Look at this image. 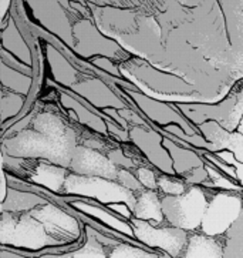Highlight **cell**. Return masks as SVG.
Wrapping results in <instances>:
<instances>
[{
  "instance_id": "cell-1",
  "label": "cell",
  "mask_w": 243,
  "mask_h": 258,
  "mask_svg": "<svg viewBox=\"0 0 243 258\" xmlns=\"http://www.w3.org/2000/svg\"><path fill=\"white\" fill-rule=\"evenodd\" d=\"M94 23L131 56L181 76L218 103L243 80V0H152L147 8L92 5Z\"/></svg>"
},
{
  "instance_id": "cell-2",
  "label": "cell",
  "mask_w": 243,
  "mask_h": 258,
  "mask_svg": "<svg viewBox=\"0 0 243 258\" xmlns=\"http://www.w3.org/2000/svg\"><path fill=\"white\" fill-rule=\"evenodd\" d=\"M210 143L212 151L229 150L243 163V80L218 103H172Z\"/></svg>"
},
{
  "instance_id": "cell-3",
  "label": "cell",
  "mask_w": 243,
  "mask_h": 258,
  "mask_svg": "<svg viewBox=\"0 0 243 258\" xmlns=\"http://www.w3.org/2000/svg\"><path fill=\"white\" fill-rule=\"evenodd\" d=\"M77 134L51 111H32L23 130L9 134L2 143L5 156L23 160H46L68 168L77 147Z\"/></svg>"
},
{
  "instance_id": "cell-4",
  "label": "cell",
  "mask_w": 243,
  "mask_h": 258,
  "mask_svg": "<svg viewBox=\"0 0 243 258\" xmlns=\"http://www.w3.org/2000/svg\"><path fill=\"white\" fill-rule=\"evenodd\" d=\"M121 76L144 94L162 101L205 103L201 93L181 76L161 70L144 58L130 56L118 63Z\"/></svg>"
},
{
  "instance_id": "cell-5",
  "label": "cell",
  "mask_w": 243,
  "mask_h": 258,
  "mask_svg": "<svg viewBox=\"0 0 243 258\" xmlns=\"http://www.w3.org/2000/svg\"><path fill=\"white\" fill-rule=\"evenodd\" d=\"M0 245L23 248L30 255L59 247L40 220L27 211H0Z\"/></svg>"
},
{
  "instance_id": "cell-6",
  "label": "cell",
  "mask_w": 243,
  "mask_h": 258,
  "mask_svg": "<svg viewBox=\"0 0 243 258\" xmlns=\"http://www.w3.org/2000/svg\"><path fill=\"white\" fill-rule=\"evenodd\" d=\"M206 204L208 188L202 185H188L178 196H161L165 223L188 233L199 230Z\"/></svg>"
},
{
  "instance_id": "cell-7",
  "label": "cell",
  "mask_w": 243,
  "mask_h": 258,
  "mask_svg": "<svg viewBox=\"0 0 243 258\" xmlns=\"http://www.w3.org/2000/svg\"><path fill=\"white\" fill-rule=\"evenodd\" d=\"M61 192L81 199L97 200L102 206L109 203H127L133 210L135 204V192L126 188L117 180L97 175H81L68 171Z\"/></svg>"
},
{
  "instance_id": "cell-8",
  "label": "cell",
  "mask_w": 243,
  "mask_h": 258,
  "mask_svg": "<svg viewBox=\"0 0 243 258\" xmlns=\"http://www.w3.org/2000/svg\"><path fill=\"white\" fill-rule=\"evenodd\" d=\"M130 224L134 231V238L145 247L161 252L164 257H181L188 240V231L167 223L160 225L150 221L131 218Z\"/></svg>"
},
{
  "instance_id": "cell-9",
  "label": "cell",
  "mask_w": 243,
  "mask_h": 258,
  "mask_svg": "<svg viewBox=\"0 0 243 258\" xmlns=\"http://www.w3.org/2000/svg\"><path fill=\"white\" fill-rule=\"evenodd\" d=\"M242 204L243 191L208 188V204L202 217L199 231L209 235H223L239 216Z\"/></svg>"
},
{
  "instance_id": "cell-10",
  "label": "cell",
  "mask_w": 243,
  "mask_h": 258,
  "mask_svg": "<svg viewBox=\"0 0 243 258\" xmlns=\"http://www.w3.org/2000/svg\"><path fill=\"white\" fill-rule=\"evenodd\" d=\"M71 49L84 58H91L92 56H107L119 63L131 56L114 39L101 33L100 29L90 19L78 20L71 27Z\"/></svg>"
},
{
  "instance_id": "cell-11",
  "label": "cell",
  "mask_w": 243,
  "mask_h": 258,
  "mask_svg": "<svg viewBox=\"0 0 243 258\" xmlns=\"http://www.w3.org/2000/svg\"><path fill=\"white\" fill-rule=\"evenodd\" d=\"M121 96L126 97V101L135 108L138 113H141L148 123L152 127H164V125L178 124L179 127L184 128L185 133L188 134H196L198 130L193 124H191L186 118H185L176 107L169 103V101H162L158 99H152L150 96L144 94L140 90H134V89H127L123 87L121 89Z\"/></svg>"
},
{
  "instance_id": "cell-12",
  "label": "cell",
  "mask_w": 243,
  "mask_h": 258,
  "mask_svg": "<svg viewBox=\"0 0 243 258\" xmlns=\"http://www.w3.org/2000/svg\"><path fill=\"white\" fill-rule=\"evenodd\" d=\"M130 143H133L141 151L144 158L164 174H174L172 160L168 150L164 147V134L152 125H130L128 127Z\"/></svg>"
},
{
  "instance_id": "cell-13",
  "label": "cell",
  "mask_w": 243,
  "mask_h": 258,
  "mask_svg": "<svg viewBox=\"0 0 243 258\" xmlns=\"http://www.w3.org/2000/svg\"><path fill=\"white\" fill-rule=\"evenodd\" d=\"M68 170L81 175H97L109 180H117L118 167L111 161L108 156L100 150L88 147L85 144L77 146L73 153Z\"/></svg>"
},
{
  "instance_id": "cell-14",
  "label": "cell",
  "mask_w": 243,
  "mask_h": 258,
  "mask_svg": "<svg viewBox=\"0 0 243 258\" xmlns=\"http://www.w3.org/2000/svg\"><path fill=\"white\" fill-rule=\"evenodd\" d=\"M70 90L81 96L91 106L101 108V110L107 107H131L126 100H123L118 94L109 89V86H107L100 79H84V80L78 79L76 83L70 87Z\"/></svg>"
},
{
  "instance_id": "cell-15",
  "label": "cell",
  "mask_w": 243,
  "mask_h": 258,
  "mask_svg": "<svg viewBox=\"0 0 243 258\" xmlns=\"http://www.w3.org/2000/svg\"><path fill=\"white\" fill-rule=\"evenodd\" d=\"M181 257H225V237L209 235L199 230L191 231L188 233V240Z\"/></svg>"
},
{
  "instance_id": "cell-16",
  "label": "cell",
  "mask_w": 243,
  "mask_h": 258,
  "mask_svg": "<svg viewBox=\"0 0 243 258\" xmlns=\"http://www.w3.org/2000/svg\"><path fill=\"white\" fill-rule=\"evenodd\" d=\"M164 147L167 149L169 156H171L172 167H174L175 175H178V177H182L195 167L205 164V158L202 157V150L181 146V144H178L165 136H164Z\"/></svg>"
},
{
  "instance_id": "cell-17",
  "label": "cell",
  "mask_w": 243,
  "mask_h": 258,
  "mask_svg": "<svg viewBox=\"0 0 243 258\" xmlns=\"http://www.w3.org/2000/svg\"><path fill=\"white\" fill-rule=\"evenodd\" d=\"M70 207L80 210L81 213H85V214H88V216L94 217L95 220L104 223V224L107 225L108 228H111V230H115L118 233L126 234L128 237L134 238V231H133V227L130 224V221H128V220H124L123 217L114 216V214L111 213V210L104 208V206H102V207H100V206H94V204H91L88 200L83 199V200L71 201V203H70Z\"/></svg>"
},
{
  "instance_id": "cell-18",
  "label": "cell",
  "mask_w": 243,
  "mask_h": 258,
  "mask_svg": "<svg viewBox=\"0 0 243 258\" xmlns=\"http://www.w3.org/2000/svg\"><path fill=\"white\" fill-rule=\"evenodd\" d=\"M133 217L150 221L154 225L165 223L162 206H161V194L158 192V190H147L145 188L135 196Z\"/></svg>"
},
{
  "instance_id": "cell-19",
  "label": "cell",
  "mask_w": 243,
  "mask_h": 258,
  "mask_svg": "<svg viewBox=\"0 0 243 258\" xmlns=\"http://www.w3.org/2000/svg\"><path fill=\"white\" fill-rule=\"evenodd\" d=\"M68 168L42 160L32 168L30 180L54 192H61L68 174Z\"/></svg>"
},
{
  "instance_id": "cell-20",
  "label": "cell",
  "mask_w": 243,
  "mask_h": 258,
  "mask_svg": "<svg viewBox=\"0 0 243 258\" xmlns=\"http://www.w3.org/2000/svg\"><path fill=\"white\" fill-rule=\"evenodd\" d=\"M60 100L61 104L67 110H71L78 118V121L81 124L87 125L88 128H91L92 132L98 134H104L108 136V130H107V121L104 118H101L97 113L90 111L88 108L85 107L84 104H81L80 101L77 100L76 97H73L68 93H61L60 94Z\"/></svg>"
},
{
  "instance_id": "cell-21",
  "label": "cell",
  "mask_w": 243,
  "mask_h": 258,
  "mask_svg": "<svg viewBox=\"0 0 243 258\" xmlns=\"http://www.w3.org/2000/svg\"><path fill=\"white\" fill-rule=\"evenodd\" d=\"M47 61L54 80L64 87H71L78 80V73L54 46L47 44Z\"/></svg>"
},
{
  "instance_id": "cell-22",
  "label": "cell",
  "mask_w": 243,
  "mask_h": 258,
  "mask_svg": "<svg viewBox=\"0 0 243 258\" xmlns=\"http://www.w3.org/2000/svg\"><path fill=\"white\" fill-rule=\"evenodd\" d=\"M2 37V47L8 53H13L20 61H23L26 66L32 67V53L30 49L27 47V44L23 40L22 34L19 32V29L15 25L13 20L9 22L8 27L0 33Z\"/></svg>"
},
{
  "instance_id": "cell-23",
  "label": "cell",
  "mask_w": 243,
  "mask_h": 258,
  "mask_svg": "<svg viewBox=\"0 0 243 258\" xmlns=\"http://www.w3.org/2000/svg\"><path fill=\"white\" fill-rule=\"evenodd\" d=\"M46 201L47 199L34 192L6 188V196L0 204V211H27Z\"/></svg>"
},
{
  "instance_id": "cell-24",
  "label": "cell",
  "mask_w": 243,
  "mask_h": 258,
  "mask_svg": "<svg viewBox=\"0 0 243 258\" xmlns=\"http://www.w3.org/2000/svg\"><path fill=\"white\" fill-rule=\"evenodd\" d=\"M32 76L20 73L17 69L9 66L6 61L0 58V84L9 92L27 96L32 87Z\"/></svg>"
},
{
  "instance_id": "cell-25",
  "label": "cell",
  "mask_w": 243,
  "mask_h": 258,
  "mask_svg": "<svg viewBox=\"0 0 243 258\" xmlns=\"http://www.w3.org/2000/svg\"><path fill=\"white\" fill-rule=\"evenodd\" d=\"M225 257H243V204L239 216L223 234Z\"/></svg>"
},
{
  "instance_id": "cell-26",
  "label": "cell",
  "mask_w": 243,
  "mask_h": 258,
  "mask_svg": "<svg viewBox=\"0 0 243 258\" xmlns=\"http://www.w3.org/2000/svg\"><path fill=\"white\" fill-rule=\"evenodd\" d=\"M205 168L208 171V180L202 184V187L209 190H230V191H243L240 184L235 183L232 178L223 174L218 167H215L210 161L205 160Z\"/></svg>"
},
{
  "instance_id": "cell-27",
  "label": "cell",
  "mask_w": 243,
  "mask_h": 258,
  "mask_svg": "<svg viewBox=\"0 0 243 258\" xmlns=\"http://www.w3.org/2000/svg\"><path fill=\"white\" fill-rule=\"evenodd\" d=\"M85 235L87 240L83 244V248H77L74 251H66L60 257H107L108 252L104 250V245L92 233L90 225H85Z\"/></svg>"
},
{
  "instance_id": "cell-28",
  "label": "cell",
  "mask_w": 243,
  "mask_h": 258,
  "mask_svg": "<svg viewBox=\"0 0 243 258\" xmlns=\"http://www.w3.org/2000/svg\"><path fill=\"white\" fill-rule=\"evenodd\" d=\"M157 185H158L157 190L161 196H178V194H182L188 187V184L185 183L182 177L174 174H164V173L158 175Z\"/></svg>"
},
{
  "instance_id": "cell-29",
  "label": "cell",
  "mask_w": 243,
  "mask_h": 258,
  "mask_svg": "<svg viewBox=\"0 0 243 258\" xmlns=\"http://www.w3.org/2000/svg\"><path fill=\"white\" fill-rule=\"evenodd\" d=\"M134 174L137 175L138 181L143 184L144 188H147V190H157L158 188L157 181H158V175L161 173L157 168L154 170L148 164H141L135 168Z\"/></svg>"
},
{
  "instance_id": "cell-30",
  "label": "cell",
  "mask_w": 243,
  "mask_h": 258,
  "mask_svg": "<svg viewBox=\"0 0 243 258\" xmlns=\"http://www.w3.org/2000/svg\"><path fill=\"white\" fill-rule=\"evenodd\" d=\"M117 181L119 184H123L126 188L135 192V196H137L138 192L143 191V190H145L143 187V184L138 181V178H137V175L134 174V171H133V170H128V168H118Z\"/></svg>"
},
{
  "instance_id": "cell-31",
  "label": "cell",
  "mask_w": 243,
  "mask_h": 258,
  "mask_svg": "<svg viewBox=\"0 0 243 258\" xmlns=\"http://www.w3.org/2000/svg\"><path fill=\"white\" fill-rule=\"evenodd\" d=\"M97 6H111L119 9H141L147 8L152 0H91Z\"/></svg>"
},
{
  "instance_id": "cell-32",
  "label": "cell",
  "mask_w": 243,
  "mask_h": 258,
  "mask_svg": "<svg viewBox=\"0 0 243 258\" xmlns=\"http://www.w3.org/2000/svg\"><path fill=\"white\" fill-rule=\"evenodd\" d=\"M90 60H91V63L94 66L98 67L100 70H102L104 73H107L108 76L124 79V77L121 76V73H119L118 61H115V60L107 57V56H92Z\"/></svg>"
},
{
  "instance_id": "cell-33",
  "label": "cell",
  "mask_w": 243,
  "mask_h": 258,
  "mask_svg": "<svg viewBox=\"0 0 243 258\" xmlns=\"http://www.w3.org/2000/svg\"><path fill=\"white\" fill-rule=\"evenodd\" d=\"M182 178L188 185H202L208 180V171L205 168V164L192 168L191 171H188L186 174L182 175Z\"/></svg>"
},
{
  "instance_id": "cell-34",
  "label": "cell",
  "mask_w": 243,
  "mask_h": 258,
  "mask_svg": "<svg viewBox=\"0 0 243 258\" xmlns=\"http://www.w3.org/2000/svg\"><path fill=\"white\" fill-rule=\"evenodd\" d=\"M215 156H218L222 161H225L227 164H232L235 166L236 173H237V183L240 184L243 187V163L242 161H237L233 156V153L229 150H219L216 153H213Z\"/></svg>"
},
{
  "instance_id": "cell-35",
  "label": "cell",
  "mask_w": 243,
  "mask_h": 258,
  "mask_svg": "<svg viewBox=\"0 0 243 258\" xmlns=\"http://www.w3.org/2000/svg\"><path fill=\"white\" fill-rule=\"evenodd\" d=\"M105 207L111 210V211H115L119 214V217H123L124 220H131L133 218V210L130 208V206L127 203H109L105 204Z\"/></svg>"
},
{
  "instance_id": "cell-36",
  "label": "cell",
  "mask_w": 243,
  "mask_h": 258,
  "mask_svg": "<svg viewBox=\"0 0 243 258\" xmlns=\"http://www.w3.org/2000/svg\"><path fill=\"white\" fill-rule=\"evenodd\" d=\"M6 178H5V173H3V154L0 150V203L3 201L5 196H6Z\"/></svg>"
},
{
  "instance_id": "cell-37",
  "label": "cell",
  "mask_w": 243,
  "mask_h": 258,
  "mask_svg": "<svg viewBox=\"0 0 243 258\" xmlns=\"http://www.w3.org/2000/svg\"><path fill=\"white\" fill-rule=\"evenodd\" d=\"M8 92H5V87L0 84V124H2V113H3V107H5V101H6V96Z\"/></svg>"
}]
</instances>
